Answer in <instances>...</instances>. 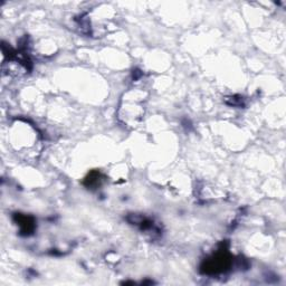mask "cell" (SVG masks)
Masks as SVG:
<instances>
[{
  "mask_svg": "<svg viewBox=\"0 0 286 286\" xmlns=\"http://www.w3.org/2000/svg\"><path fill=\"white\" fill-rule=\"evenodd\" d=\"M233 264V257L229 254L228 248L225 244H221V247L214 252L210 257L202 262L200 266V272L205 275H216L224 273L230 269Z\"/></svg>",
  "mask_w": 286,
  "mask_h": 286,
  "instance_id": "6da1fadb",
  "label": "cell"
},
{
  "mask_svg": "<svg viewBox=\"0 0 286 286\" xmlns=\"http://www.w3.org/2000/svg\"><path fill=\"white\" fill-rule=\"evenodd\" d=\"M14 220L18 226H19L21 235L28 236L34 233V230L36 228V222H35V219L32 216L23 215V214H15Z\"/></svg>",
  "mask_w": 286,
  "mask_h": 286,
  "instance_id": "7a4b0ae2",
  "label": "cell"
},
{
  "mask_svg": "<svg viewBox=\"0 0 286 286\" xmlns=\"http://www.w3.org/2000/svg\"><path fill=\"white\" fill-rule=\"evenodd\" d=\"M102 181H103V177L101 173H100L99 171H92L91 173H88V176L86 178H85L84 185H86L87 188L94 189V188L100 187L102 184Z\"/></svg>",
  "mask_w": 286,
  "mask_h": 286,
  "instance_id": "3957f363",
  "label": "cell"
},
{
  "mask_svg": "<svg viewBox=\"0 0 286 286\" xmlns=\"http://www.w3.org/2000/svg\"><path fill=\"white\" fill-rule=\"evenodd\" d=\"M226 100H230V102H227L229 105H233V106H241L243 105V98L239 99H236V96H234V98H227Z\"/></svg>",
  "mask_w": 286,
  "mask_h": 286,
  "instance_id": "277c9868",
  "label": "cell"
}]
</instances>
